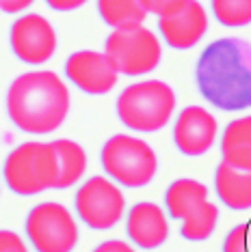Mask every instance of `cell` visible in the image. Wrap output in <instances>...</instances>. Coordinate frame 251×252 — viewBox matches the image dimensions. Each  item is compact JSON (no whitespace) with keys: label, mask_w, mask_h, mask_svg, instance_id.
<instances>
[{"label":"cell","mask_w":251,"mask_h":252,"mask_svg":"<svg viewBox=\"0 0 251 252\" xmlns=\"http://www.w3.org/2000/svg\"><path fill=\"white\" fill-rule=\"evenodd\" d=\"M52 145L56 149L59 166H61L56 190H67V188L81 183L84 173H87V164H89L87 151L83 149V145H78L76 140H70V138H56L52 140Z\"/></svg>","instance_id":"cell-17"},{"label":"cell","mask_w":251,"mask_h":252,"mask_svg":"<svg viewBox=\"0 0 251 252\" xmlns=\"http://www.w3.org/2000/svg\"><path fill=\"white\" fill-rule=\"evenodd\" d=\"M74 209L84 226L93 231H108L124 220L126 196L122 188L106 175H93L78 186Z\"/></svg>","instance_id":"cell-9"},{"label":"cell","mask_w":251,"mask_h":252,"mask_svg":"<svg viewBox=\"0 0 251 252\" xmlns=\"http://www.w3.org/2000/svg\"><path fill=\"white\" fill-rule=\"evenodd\" d=\"M147 13H154L158 18H165L169 13H175L178 9H182L188 0H141Z\"/></svg>","instance_id":"cell-21"},{"label":"cell","mask_w":251,"mask_h":252,"mask_svg":"<svg viewBox=\"0 0 251 252\" xmlns=\"http://www.w3.org/2000/svg\"><path fill=\"white\" fill-rule=\"evenodd\" d=\"M52 11H59V13H72V11H78L81 7L89 2V0H43Z\"/></svg>","instance_id":"cell-23"},{"label":"cell","mask_w":251,"mask_h":252,"mask_svg":"<svg viewBox=\"0 0 251 252\" xmlns=\"http://www.w3.org/2000/svg\"><path fill=\"white\" fill-rule=\"evenodd\" d=\"M100 164L108 179L130 190L150 186L158 173L156 151L132 134L111 136L100 149Z\"/></svg>","instance_id":"cell-6"},{"label":"cell","mask_w":251,"mask_h":252,"mask_svg":"<svg viewBox=\"0 0 251 252\" xmlns=\"http://www.w3.org/2000/svg\"><path fill=\"white\" fill-rule=\"evenodd\" d=\"M158 32L173 50H193L208 32V11L199 0H188L175 13L158 18Z\"/></svg>","instance_id":"cell-13"},{"label":"cell","mask_w":251,"mask_h":252,"mask_svg":"<svg viewBox=\"0 0 251 252\" xmlns=\"http://www.w3.org/2000/svg\"><path fill=\"white\" fill-rule=\"evenodd\" d=\"M210 11L221 26L243 28L251 24V0H210Z\"/></svg>","instance_id":"cell-19"},{"label":"cell","mask_w":251,"mask_h":252,"mask_svg":"<svg viewBox=\"0 0 251 252\" xmlns=\"http://www.w3.org/2000/svg\"><path fill=\"white\" fill-rule=\"evenodd\" d=\"M195 84L216 110L251 108V43L241 37H223L206 45L195 65Z\"/></svg>","instance_id":"cell-1"},{"label":"cell","mask_w":251,"mask_h":252,"mask_svg":"<svg viewBox=\"0 0 251 252\" xmlns=\"http://www.w3.org/2000/svg\"><path fill=\"white\" fill-rule=\"evenodd\" d=\"M175 93L163 80H141L117 95L115 110L122 125L139 134H156L175 112Z\"/></svg>","instance_id":"cell-4"},{"label":"cell","mask_w":251,"mask_h":252,"mask_svg":"<svg viewBox=\"0 0 251 252\" xmlns=\"http://www.w3.org/2000/svg\"><path fill=\"white\" fill-rule=\"evenodd\" d=\"M165 209L173 220H182L180 235L186 242H206L219 224V207L208 200V186L197 179H175L165 192Z\"/></svg>","instance_id":"cell-5"},{"label":"cell","mask_w":251,"mask_h":252,"mask_svg":"<svg viewBox=\"0 0 251 252\" xmlns=\"http://www.w3.org/2000/svg\"><path fill=\"white\" fill-rule=\"evenodd\" d=\"M9 45L20 63L39 67L45 65L56 54L59 37L48 18L39 13H22L11 24Z\"/></svg>","instance_id":"cell-10"},{"label":"cell","mask_w":251,"mask_h":252,"mask_svg":"<svg viewBox=\"0 0 251 252\" xmlns=\"http://www.w3.org/2000/svg\"><path fill=\"white\" fill-rule=\"evenodd\" d=\"M24 239L20 237L15 231H9V228H0V252H9L13 248H22Z\"/></svg>","instance_id":"cell-22"},{"label":"cell","mask_w":251,"mask_h":252,"mask_svg":"<svg viewBox=\"0 0 251 252\" xmlns=\"http://www.w3.org/2000/svg\"><path fill=\"white\" fill-rule=\"evenodd\" d=\"M65 78L87 95H106L115 89L119 73L104 52L78 50L65 61Z\"/></svg>","instance_id":"cell-11"},{"label":"cell","mask_w":251,"mask_h":252,"mask_svg":"<svg viewBox=\"0 0 251 252\" xmlns=\"http://www.w3.org/2000/svg\"><path fill=\"white\" fill-rule=\"evenodd\" d=\"M59 175V156L52 142H22L11 149L2 164L4 186L18 196H37L52 188L56 190Z\"/></svg>","instance_id":"cell-3"},{"label":"cell","mask_w":251,"mask_h":252,"mask_svg":"<svg viewBox=\"0 0 251 252\" xmlns=\"http://www.w3.org/2000/svg\"><path fill=\"white\" fill-rule=\"evenodd\" d=\"M35 0H0V11L9 15H20L22 11H28Z\"/></svg>","instance_id":"cell-24"},{"label":"cell","mask_w":251,"mask_h":252,"mask_svg":"<svg viewBox=\"0 0 251 252\" xmlns=\"http://www.w3.org/2000/svg\"><path fill=\"white\" fill-rule=\"evenodd\" d=\"M219 147L225 164L251 173V114L238 117L225 125Z\"/></svg>","instance_id":"cell-16"},{"label":"cell","mask_w":251,"mask_h":252,"mask_svg":"<svg viewBox=\"0 0 251 252\" xmlns=\"http://www.w3.org/2000/svg\"><path fill=\"white\" fill-rule=\"evenodd\" d=\"M214 192L227 209H251V173L221 162L214 170Z\"/></svg>","instance_id":"cell-15"},{"label":"cell","mask_w":251,"mask_h":252,"mask_svg":"<svg viewBox=\"0 0 251 252\" xmlns=\"http://www.w3.org/2000/svg\"><path fill=\"white\" fill-rule=\"evenodd\" d=\"M9 121L31 136L52 134L65 123L72 108V95L65 80L48 69L20 73L4 97Z\"/></svg>","instance_id":"cell-2"},{"label":"cell","mask_w":251,"mask_h":252,"mask_svg":"<svg viewBox=\"0 0 251 252\" xmlns=\"http://www.w3.org/2000/svg\"><path fill=\"white\" fill-rule=\"evenodd\" d=\"M9 252H28L26 246H22V248H13V250H9Z\"/></svg>","instance_id":"cell-26"},{"label":"cell","mask_w":251,"mask_h":252,"mask_svg":"<svg viewBox=\"0 0 251 252\" xmlns=\"http://www.w3.org/2000/svg\"><path fill=\"white\" fill-rule=\"evenodd\" d=\"M24 233L37 252H74L81 237L74 214L56 200L37 203L28 211Z\"/></svg>","instance_id":"cell-8"},{"label":"cell","mask_w":251,"mask_h":252,"mask_svg":"<svg viewBox=\"0 0 251 252\" xmlns=\"http://www.w3.org/2000/svg\"><path fill=\"white\" fill-rule=\"evenodd\" d=\"M104 54L117 73L139 78L152 73L163 61V43L152 28L143 24L113 28L104 41Z\"/></svg>","instance_id":"cell-7"},{"label":"cell","mask_w":251,"mask_h":252,"mask_svg":"<svg viewBox=\"0 0 251 252\" xmlns=\"http://www.w3.org/2000/svg\"><path fill=\"white\" fill-rule=\"evenodd\" d=\"M102 22L111 28L143 24L147 11L141 0H95Z\"/></svg>","instance_id":"cell-18"},{"label":"cell","mask_w":251,"mask_h":252,"mask_svg":"<svg viewBox=\"0 0 251 252\" xmlns=\"http://www.w3.org/2000/svg\"><path fill=\"white\" fill-rule=\"evenodd\" d=\"M223 252H251V224H236L223 239Z\"/></svg>","instance_id":"cell-20"},{"label":"cell","mask_w":251,"mask_h":252,"mask_svg":"<svg viewBox=\"0 0 251 252\" xmlns=\"http://www.w3.org/2000/svg\"><path fill=\"white\" fill-rule=\"evenodd\" d=\"M126 235L136 248L156 250L169 237V216L161 205L141 200L132 205L126 216Z\"/></svg>","instance_id":"cell-14"},{"label":"cell","mask_w":251,"mask_h":252,"mask_svg":"<svg viewBox=\"0 0 251 252\" xmlns=\"http://www.w3.org/2000/svg\"><path fill=\"white\" fill-rule=\"evenodd\" d=\"M219 136V123L214 114L202 106L182 108L173 123V145L186 158L206 156Z\"/></svg>","instance_id":"cell-12"},{"label":"cell","mask_w":251,"mask_h":252,"mask_svg":"<svg viewBox=\"0 0 251 252\" xmlns=\"http://www.w3.org/2000/svg\"><path fill=\"white\" fill-rule=\"evenodd\" d=\"M93 252H136V250L124 239H106L100 246H95Z\"/></svg>","instance_id":"cell-25"}]
</instances>
